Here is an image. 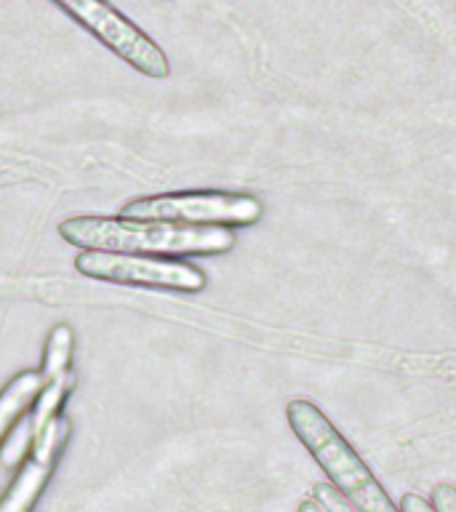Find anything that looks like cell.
<instances>
[{"label":"cell","instance_id":"6da1fadb","mask_svg":"<svg viewBox=\"0 0 456 512\" xmlns=\"http://www.w3.org/2000/svg\"><path fill=\"white\" fill-rule=\"evenodd\" d=\"M70 246L83 251L128 256H195L224 254L235 246V235L227 227H187V224L136 222L123 216H72L59 224Z\"/></svg>","mask_w":456,"mask_h":512},{"label":"cell","instance_id":"7a4b0ae2","mask_svg":"<svg viewBox=\"0 0 456 512\" xmlns=\"http://www.w3.org/2000/svg\"><path fill=\"white\" fill-rule=\"evenodd\" d=\"M286 419L296 440L302 443L320 470L328 475V483L347 499L358 512H400L374 478L358 451L347 443L342 432L328 422V416L310 400L296 398L286 406Z\"/></svg>","mask_w":456,"mask_h":512},{"label":"cell","instance_id":"3957f363","mask_svg":"<svg viewBox=\"0 0 456 512\" xmlns=\"http://www.w3.org/2000/svg\"><path fill=\"white\" fill-rule=\"evenodd\" d=\"M262 200L240 192H163L123 206V219L187 224V227H248L262 219Z\"/></svg>","mask_w":456,"mask_h":512},{"label":"cell","instance_id":"277c9868","mask_svg":"<svg viewBox=\"0 0 456 512\" xmlns=\"http://www.w3.org/2000/svg\"><path fill=\"white\" fill-rule=\"evenodd\" d=\"M80 275L123 286L163 288V291H182L198 294L206 288V272L182 259H158V256H128L104 254V251H80L75 259Z\"/></svg>","mask_w":456,"mask_h":512},{"label":"cell","instance_id":"5b68a950","mask_svg":"<svg viewBox=\"0 0 456 512\" xmlns=\"http://www.w3.org/2000/svg\"><path fill=\"white\" fill-rule=\"evenodd\" d=\"M64 14H70L88 32H94L104 46L115 51L126 64L139 70L147 78H168L171 64L163 48L152 38H147L134 22H128L118 8L99 0H56Z\"/></svg>","mask_w":456,"mask_h":512},{"label":"cell","instance_id":"8992f818","mask_svg":"<svg viewBox=\"0 0 456 512\" xmlns=\"http://www.w3.org/2000/svg\"><path fill=\"white\" fill-rule=\"evenodd\" d=\"M67 432H70V422L64 416H56L38 438L30 440V456L24 459L6 496L0 499V512H32L51 480L56 456L62 451Z\"/></svg>","mask_w":456,"mask_h":512},{"label":"cell","instance_id":"52a82bcc","mask_svg":"<svg viewBox=\"0 0 456 512\" xmlns=\"http://www.w3.org/2000/svg\"><path fill=\"white\" fill-rule=\"evenodd\" d=\"M40 390H43L40 371H24V374L14 376L6 390L0 392V443L8 435V430L22 419L24 411L35 406Z\"/></svg>","mask_w":456,"mask_h":512},{"label":"cell","instance_id":"ba28073f","mask_svg":"<svg viewBox=\"0 0 456 512\" xmlns=\"http://www.w3.org/2000/svg\"><path fill=\"white\" fill-rule=\"evenodd\" d=\"M72 347H75V334L70 326H56L48 334L46 352H43V366H40V376L43 384L56 382L62 376L72 374Z\"/></svg>","mask_w":456,"mask_h":512},{"label":"cell","instance_id":"9c48e42d","mask_svg":"<svg viewBox=\"0 0 456 512\" xmlns=\"http://www.w3.org/2000/svg\"><path fill=\"white\" fill-rule=\"evenodd\" d=\"M72 384H75V376H62V379H56V382L43 384V390H40L38 400H35V406H32V419H30V440L38 438L40 432L46 430L48 424L54 422L56 416H62L64 400L72 392Z\"/></svg>","mask_w":456,"mask_h":512},{"label":"cell","instance_id":"30bf717a","mask_svg":"<svg viewBox=\"0 0 456 512\" xmlns=\"http://www.w3.org/2000/svg\"><path fill=\"white\" fill-rule=\"evenodd\" d=\"M310 496L326 512H358L350 502H347V499H344L342 494H339V491H336L334 486H331V483H328V480H323V483H315Z\"/></svg>","mask_w":456,"mask_h":512},{"label":"cell","instance_id":"8fae6325","mask_svg":"<svg viewBox=\"0 0 456 512\" xmlns=\"http://www.w3.org/2000/svg\"><path fill=\"white\" fill-rule=\"evenodd\" d=\"M430 504L435 512H456V486L438 483V486L432 488Z\"/></svg>","mask_w":456,"mask_h":512},{"label":"cell","instance_id":"7c38bea8","mask_svg":"<svg viewBox=\"0 0 456 512\" xmlns=\"http://www.w3.org/2000/svg\"><path fill=\"white\" fill-rule=\"evenodd\" d=\"M400 512H435L432 510V504L427 499H422L419 494H403L400 499Z\"/></svg>","mask_w":456,"mask_h":512},{"label":"cell","instance_id":"4fadbf2b","mask_svg":"<svg viewBox=\"0 0 456 512\" xmlns=\"http://www.w3.org/2000/svg\"><path fill=\"white\" fill-rule=\"evenodd\" d=\"M296 512H326V510H323L312 496H304L302 502H299V507H296Z\"/></svg>","mask_w":456,"mask_h":512}]
</instances>
